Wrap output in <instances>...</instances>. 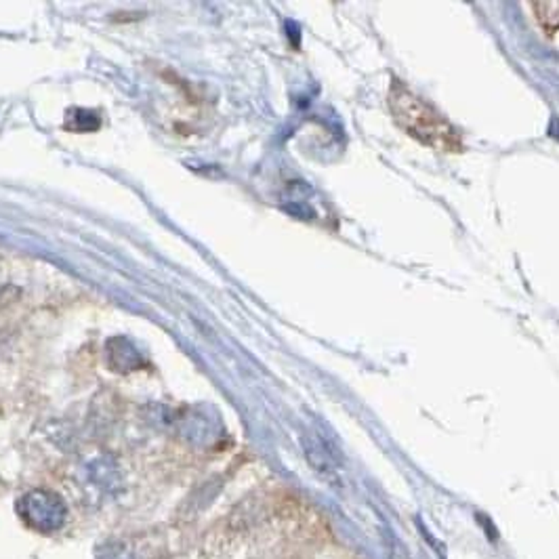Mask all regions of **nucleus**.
Wrapping results in <instances>:
<instances>
[{
    "label": "nucleus",
    "instance_id": "1",
    "mask_svg": "<svg viewBox=\"0 0 559 559\" xmlns=\"http://www.w3.org/2000/svg\"><path fill=\"white\" fill-rule=\"evenodd\" d=\"M389 108L394 112L395 123L412 137H417L419 141L437 149H451V152L460 146L457 131L442 118V114H437L429 103L412 95L400 83H395L391 89Z\"/></svg>",
    "mask_w": 559,
    "mask_h": 559
},
{
    "label": "nucleus",
    "instance_id": "2",
    "mask_svg": "<svg viewBox=\"0 0 559 559\" xmlns=\"http://www.w3.org/2000/svg\"><path fill=\"white\" fill-rule=\"evenodd\" d=\"M17 513L38 532H55L66 523L68 509L60 494L51 490H30L17 500Z\"/></svg>",
    "mask_w": 559,
    "mask_h": 559
},
{
    "label": "nucleus",
    "instance_id": "3",
    "mask_svg": "<svg viewBox=\"0 0 559 559\" xmlns=\"http://www.w3.org/2000/svg\"><path fill=\"white\" fill-rule=\"evenodd\" d=\"M301 443L311 469L331 486H341V457H339L331 443L315 434L303 435Z\"/></svg>",
    "mask_w": 559,
    "mask_h": 559
},
{
    "label": "nucleus",
    "instance_id": "4",
    "mask_svg": "<svg viewBox=\"0 0 559 559\" xmlns=\"http://www.w3.org/2000/svg\"><path fill=\"white\" fill-rule=\"evenodd\" d=\"M108 357H109V366L120 372L137 371V368H141L143 364H146L140 351L135 349V345L124 337L112 339V341L108 343Z\"/></svg>",
    "mask_w": 559,
    "mask_h": 559
},
{
    "label": "nucleus",
    "instance_id": "5",
    "mask_svg": "<svg viewBox=\"0 0 559 559\" xmlns=\"http://www.w3.org/2000/svg\"><path fill=\"white\" fill-rule=\"evenodd\" d=\"M217 431L219 425L215 423V419L206 417L203 411L189 412L183 419V435L192 443H196V446H206V443L215 442Z\"/></svg>",
    "mask_w": 559,
    "mask_h": 559
},
{
    "label": "nucleus",
    "instance_id": "6",
    "mask_svg": "<svg viewBox=\"0 0 559 559\" xmlns=\"http://www.w3.org/2000/svg\"><path fill=\"white\" fill-rule=\"evenodd\" d=\"M89 477L103 494H116L120 490V471L114 460L97 459L89 465Z\"/></svg>",
    "mask_w": 559,
    "mask_h": 559
},
{
    "label": "nucleus",
    "instance_id": "7",
    "mask_svg": "<svg viewBox=\"0 0 559 559\" xmlns=\"http://www.w3.org/2000/svg\"><path fill=\"white\" fill-rule=\"evenodd\" d=\"M68 129L72 131H97L100 129V118H97L95 112H91V109H80V108H74L68 112V123H66Z\"/></svg>",
    "mask_w": 559,
    "mask_h": 559
},
{
    "label": "nucleus",
    "instance_id": "8",
    "mask_svg": "<svg viewBox=\"0 0 559 559\" xmlns=\"http://www.w3.org/2000/svg\"><path fill=\"white\" fill-rule=\"evenodd\" d=\"M97 559H135V555L123 543H106L97 551Z\"/></svg>",
    "mask_w": 559,
    "mask_h": 559
}]
</instances>
